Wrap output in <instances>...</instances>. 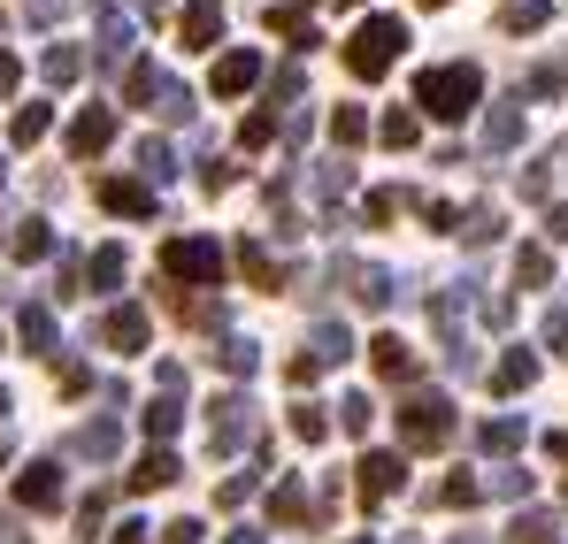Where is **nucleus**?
Masks as SVG:
<instances>
[{
  "mask_svg": "<svg viewBox=\"0 0 568 544\" xmlns=\"http://www.w3.org/2000/svg\"><path fill=\"white\" fill-rule=\"evenodd\" d=\"M399 438H407L415 453L446 445V438H454V399H438V391H430V399H407V407H399Z\"/></svg>",
  "mask_w": 568,
  "mask_h": 544,
  "instance_id": "obj_1",
  "label": "nucleus"
},
{
  "mask_svg": "<svg viewBox=\"0 0 568 544\" xmlns=\"http://www.w3.org/2000/svg\"><path fill=\"white\" fill-rule=\"evenodd\" d=\"M476 92H484V78H476L469 62H454V70H438V78H423V107L454 123V115H469V107H476Z\"/></svg>",
  "mask_w": 568,
  "mask_h": 544,
  "instance_id": "obj_2",
  "label": "nucleus"
},
{
  "mask_svg": "<svg viewBox=\"0 0 568 544\" xmlns=\"http://www.w3.org/2000/svg\"><path fill=\"white\" fill-rule=\"evenodd\" d=\"M392 54H399V23H362V31H354V47H346V62H354L362 78H384V70H392Z\"/></svg>",
  "mask_w": 568,
  "mask_h": 544,
  "instance_id": "obj_3",
  "label": "nucleus"
},
{
  "mask_svg": "<svg viewBox=\"0 0 568 544\" xmlns=\"http://www.w3.org/2000/svg\"><path fill=\"white\" fill-rule=\"evenodd\" d=\"M170 269L192 276V284H215L223 276V254H215V238H178L170 246Z\"/></svg>",
  "mask_w": 568,
  "mask_h": 544,
  "instance_id": "obj_4",
  "label": "nucleus"
},
{
  "mask_svg": "<svg viewBox=\"0 0 568 544\" xmlns=\"http://www.w3.org/2000/svg\"><path fill=\"white\" fill-rule=\"evenodd\" d=\"M354 475H362V499H369V506H384V499L407 483V460H399V453H369Z\"/></svg>",
  "mask_w": 568,
  "mask_h": 544,
  "instance_id": "obj_5",
  "label": "nucleus"
},
{
  "mask_svg": "<svg viewBox=\"0 0 568 544\" xmlns=\"http://www.w3.org/2000/svg\"><path fill=\"white\" fill-rule=\"evenodd\" d=\"M16 499L39 506V514H54V506H62V468H54V460H31L23 483H16Z\"/></svg>",
  "mask_w": 568,
  "mask_h": 544,
  "instance_id": "obj_6",
  "label": "nucleus"
},
{
  "mask_svg": "<svg viewBox=\"0 0 568 544\" xmlns=\"http://www.w3.org/2000/svg\"><path fill=\"white\" fill-rule=\"evenodd\" d=\"M100 338L123 346V353H139V346H146V315H139V307H115V315L100 322Z\"/></svg>",
  "mask_w": 568,
  "mask_h": 544,
  "instance_id": "obj_7",
  "label": "nucleus"
},
{
  "mask_svg": "<svg viewBox=\"0 0 568 544\" xmlns=\"http://www.w3.org/2000/svg\"><path fill=\"white\" fill-rule=\"evenodd\" d=\"M530 383H538V353H523V346L491 368V391H530Z\"/></svg>",
  "mask_w": 568,
  "mask_h": 544,
  "instance_id": "obj_8",
  "label": "nucleus"
},
{
  "mask_svg": "<svg viewBox=\"0 0 568 544\" xmlns=\"http://www.w3.org/2000/svg\"><path fill=\"white\" fill-rule=\"evenodd\" d=\"M515 284H523V291H546V284H554V254H546V246H523V254H515Z\"/></svg>",
  "mask_w": 568,
  "mask_h": 544,
  "instance_id": "obj_9",
  "label": "nucleus"
},
{
  "mask_svg": "<svg viewBox=\"0 0 568 544\" xmlns=\"http://www.w3.org/2000/svg\"><path fill=\"white\" fill-rule=\"evenodd\" d=\"M369 353H377V376H384V383H407V376H415V353H407L399 338H377Z\"/></svg>",
  "mask_w": 568,
  "mask_h": 544,
  "instance_id": "obj_10",
  "label": "nucleus"
},
{
  "mask_svg": "<svg viewBox=\"0 0 568 544\" xmlns=\"http://www.w3.org/2000/svg\"><path fill=\"white\" fill-rule=\"evenodd\" d=\"M346 353H354V338H346L338 322H315V353H307V361H315V368H338Z\"/></svg>",
  "mask_w": 568,
  "mask_h": 544,
  "instance_id": "obj_11",
  "label": "nucleus"
},
{
  "mask_svg": "<svg viewBox=\"0 0 568 544\" xmlns=\"http://www.w3.org/2000/svg\"><path fill=\"white\" fill-rule=\"evenodd\" d=\"M16 330H23V346H31V353H54V315H47V307H23V315H16Z\"/></svg>",
  "mask_w": 568,
  "mask_h": 544,
  "instance_id": "obj_12",
  "label": "nucleus"
},
{
  "mask_svg": "<svg viewBox=\"0 0 568 544\" xmlns=\"http://www.w3.org/2000/svg\"><path fill=\"white\" fill-rule=\"evenodd\" d=\"M108 131H115V115H108V107H93V115L70 131V146H78V154H100V146H108Z\"/></svg>",
  "mask_w": 568,
  "mask_h": 544,
  "instance_id": "obj_13",
  "label": "nucleus"
},
{
  "mask_svg": "<svg viewBox=\"0 0 568 544\" xmlns=\"http://www.w3.org/2000/svg\"><path fill=\"white\" fill-rule=\"evenodd\" d=\"M100 207H115V215H146L154 199H146V184H100Z\"/></svg>",
  "mask_w": 568,
  "mask_h": 544,
  "instance_id": "obj_14",
  "label": "nucleus"
},
{
  "mask_svg": "<svg viewBox=\"0 0 568 544\" xmlns=\"http://www.w3.org/2000/svg\"><path fill=\"white\" fill-rule=\"evenodd\" d=\"M476 438H484V453H515V445H523V422H515V414H499V422H484Z\"/></svg>",
  "mask_w": 568,
  "mask_h": 544,
  "instance_id": "obj_15",
  "label": "nucleus"
},
{
  "mask_svg": "<svg viewBox=\"0 0 568 544\" xmlns=\"http://www.w3.org/2000/svg\"><path fill=\"white\" fill-rule=\"evenodd\" d=\"M70 453H78V460L115 453V422H93V430H78V438H70Z\"/></svg>",
  "mask_w": 568,
  "mask_h": 544,
  "instance_id": "obj_16",
  "label": "nucleus"
},
{
  "mask_svg": "<svg viewBox=\"0 0 568 544\" xmlns=\"http://www.w3.org/2000/svg\"><path fill=\"white\" fill-rule=\"evenodd\" d=\"M170 475H178V460H170V453H146L139 468H131V483H139V491H162Z\"/></svg>",
  "mask_w": 568,
  "mask_h": 544,
  "instance_id": "obj_17",
  "label": "nucleus"
},
{
  "mask_svg": "<svg viewBox=\"0 0 568 544\" xmlns=\"http://www.w3.org/2000/svg\"><path fill=\"white\" fill-rule=\"evenodd\" d=\"M123 284V246H100L93 254V291H115Z\"/></svg>",
  "mask_w": 568,
  "mask_h": 544,
  "instance_id": "obj_18",
  "label": "nucleus"
},
{
  "mask_svg": "<svg viewBox=\"0 0 568 544\" xmlns=\"http://www.w3.org/2000/svg\"><path fill=\"white\" fill-rule=\"evenodd\" d=\"M254 85V54H231L223 70H215V92H246Z\"/></svg>",
  "mask_w": 568,
  "mask_h": 544,
  "instance_id": "obj_19",
  "label": "nucleus"
},
{
  "mask_svg": "<svg viewBox=\"0 0 568 544\" xmlns=\"http://www.w3.org/2000/svg\"><path fill=\"white\" fill-rule=\"evenodd\" d=\"M178 422H185L178 399H154V407H146V430H154V438H178Z\"/></svg>",
  "mask_w": 568,
  "mask_h": 544,
  "instance_id": "obj_20",
  "label": "nucleus"
},
{
  "mask_svg": "<svg viewBox=\"0 0 568 544\" xmlns=\"http://www.w3.org/2000/svg\"><path fill=\"white\" fill-rule=\"evenodd\" d=\"M476 491H484L476 475H446V483H438V506H476Z\"/></svg>",
  "mask_w": 568,
  "mask_h": 544,
  "instance_id": "obj_21",
  "label": "nucleus"
},
{
  "mask_svg": "<svg viewBox=\"0 0 568 544\" xmlns=\"http://www.w3.org/2000/svg\"><path fill=\"white\" fill-rule=\"evenodd\" d=\"M47 246H54V238H47V223H23V230H16V254H23V261H39Z\"/></svg>",
  "mask_w": 568,
  "mask_h": 544,
  "instance_id": "obj_22",
  "label": "nucleus"
},
{
  "mask_svg": "<svg viewBox=\"0 0 568 544\" xmlns=\"http://www.w3.org/2000/svg\"><path fill=\"white\" fill-rule=\"evenodd\" d=\"M215 361L231 368V376H254V346H246V338H231V346H223V353H215Z\"/></svg>",
  "mask_w": 568,
  "mask_h": 544,
  "instance_id": "obj_23",
  "label": "nucleus"
},
{
  "mask_svg": "<svg viewBox=\"0 0 568 544\" xmlns=\"http://www.w3.org/2000/svg\"><path fill=\"white\" fill-rule=\"evenodd\" d=\"M270 514H277V522H300V514H307V491H300V483H284V491H277V506H270Z\"/></svg>",
  "mask_w": 568,
  "mask_h": 544,
  "instance_id": "obj_24",
  "label": "nucleus"
},
{
  "mask_svg": "<svg viewBox=\"0 0 568 544\" xmlns=\"http://www.w3.org/2000/svg\"><path fill=\"white\" fill-rule=\"evenodd\" d=\"M515 138H523V115L499 107V115H491V146H515Z\"/></svg>",
  "mask_w": 568,
  "mask_h": 544,
  "instance_id": "obj_25",
  "label": "nucleus"
},
{
  "mask_svg": "<svg viewBox=\"0 0 568 544\" xmlns=\"http://www.w3.org/2000/svg\"><path fill=\"white\" fill-rule=\"evenodd\" d=\"M338 422H346V430H354V438H369V399H362V391H354V399H346V407H338Z\"/></svg>",
  "mask_w": 568,
  "mask_h": 544,
  "instance_id": "obj_26",
  "label": "nucleus"
},
{
  "mask_svg": "<svg viewBox=\"0 0 568 544\" xmlns=\"http://www.w3.org/2000/svg\"><path fill=\"white\" fill-rule=\"evenodd\" d=\"M292 430H300L307 445H323V430H331V422H323V407H300V414H292Z\"/></svg>",
  "mask_w": 568,
  "mask_h": 544,
  "instance_id": "obj_27",
  "label": "nucleus"
},
{
  "mask_svg": "<svg viewBox=\"0 0 568 544\" xmlns=\"http://www.w3.org/2000/svg\"><path fill=\"white\" fill-rule=\"evenodd\" d=\"M491 491H499V499H530V475H523V468H499Z\"/></svg>",
  "mask_w": 568,
  "mask_h": 544,
  "instance_id": "obj_28",
  "label": "nucleus"
},
{
  "mask_svg": "<svg viewBox=\"0 0 568 544\" xmlns=\"http://www.w3.org/2000/svg\"><path fill=\"white\" fill-rule=\"evenodd\" d=\"M39 131H47V107H23V115H16V146H31Z\"/></svg>",
  "mask_w": 568,
  "mask_h": 544,
  "instance_id": "obj_29",
  "label": "nucleus"
},
{
  "mask_svg": "<svg viewBox=\"0 0 568 544\" xmlns=\"http://www.w3.org/2000/svg\"><path fill=\"white\" fill-rule=\"evenodd\" d=\"M185 39H215V8H192V16H185Z\"/></svg>",
  "mask_w": 568,
  "mask_h": 544,
  "instance_id": "obj_30",
  "label": "nucleus"
},
{
  "mask_svg": "<svg viewBox=\"0 0 568 544\" xmlns=\"http://www.w3.org/2000/svg\"><path fill=\"white\" fill-rule=\"evenodd\" d=\"M162 544H200V522H178V530H162Z\"/></svg>",
  "mask_w": 568,
  "mask_h": 544,
  "instance_id": "obj_31",
  "label": "nucleus"
},
{
  "mask_svg": "<svg viewBox=\"0 0 568 544\" xmlns=\"http://www.w3.org/2000/svg\"><path fill=\"white\" fill-rule=\"evenodd\" d=\"M546 238H561V246H568V207H554V215H546Z\"/></svg>",
  "mask_w": 568,
  "mask_h": 544,
  "instance_id": "obj_32",
  "label": "nucleus"
},
{
  "mask_svg": "<svg viewBox=\"0 0 568 544\" xmlns=\"http://www.w3.org/2000/svg\"><path fill=\"white\" fill-rule=\"evenodd\" d=\"M115 544H146V530H139V522H123V530H115Z\"/></svg>",
  "mask_w": 568,
  "mask_h": 544,
  "instance_id": "obj_33",
  "label": "nucleus"
},
{
  "mask_svg": "<svg viewBox=\"0 0 568 544\" xmlns=\"http://www.w3.org/2000/svg\"><path fill=\"white\" fill-rule=\"evenodd\" d=\"M231 544H262V530H239V537H231Z\"/></svg>",
  "mask_w": 568,
  "mask_h": 544,
  "instance_id": "obj_34",
  "label": "nucleus"
},
{
  "mask_svg": "<svg viewBox=\"0 0 568 544\" xmlns=\"http://www.w3.org/2000/svg\"><path fill=\"white\" fill-rule=\"evenodd\" d=\"M0 414H8V391H0Z\"/></svg>",
  "mask_w": 568,
  "mask_h": 544,
  "instance_id": "obj_35",
  "label": "nucleus"
},
{
  "mask_svg": "<svg viewBox=\"0 0 568 544\" xmlns=\"http://www.w3.org/2000/svg\"><path fill=\"white\" fill-rule=\"evenodd\" d=\"M462 544H469V537H462Z\"/></svg>",
  "mask_w": 568,
  "mask_h": 544,
  "instance_id": "obj_36",
  "label": "nucleus"
}]
</instances>
